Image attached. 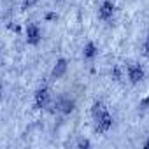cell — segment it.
<instances>
[{
    "label": "cell",
    "mask_w": 149,
    "mask_h": 149,
    "mask_svg": "<svg viewBox=\"0 0 149 149\" xmlns=\"http://www.w3.org/2000/svg\"><path fill=\"white\" fill-rule=\"evenodd\" d=\"M146 105H149V98H146V100L142 102V107H144V109H146Z\"/></svg>",
    "instance_id": "obj_14"
},
{
    "label": "cell",
    "mask_w": 149,
    "mask_h": 149,
    "mask_svg": "<svg viewBox=\"0 0 149 149\" xmlns=\"http://www.w3.org/2000/svg\"><path fill=\"white\" fill-rule=\"evenodd\" d=\"M104 111H107V109H105V105H104L102 102H95L93 107H91V114H93V118H97V116L102 114Z\"/></svg>",
    "instance_id": "obj_9"
},
{
    "label": "cell",
    "mask_w": 149,
    "mask_h": 149,
    "mask_svg": "<svg viewBox=\"0 0 149 149\" xmlns=\"http://www.w3.org/2000/svg\"><path fill=\"white\" fill-rule=\"evenodd\" d=\"M47 104H49V91L46 88H40L35 93V107L37 109H44V107H47Z\"/></svg>",
    "instance_id": "obj_6"
},
{
    "label": "cell",
    "mask_w": 149,
    "mask_h": 149,
    "mask_svg": "<svg viewBox=\"0 0 149 149\" xmlns=\"http://www.w3.org/2000/svg\"><path fill=\"white\" fill-rule=\"evenodd\" d=\"M144 68L140 67V65H137V63H130L128 65V79L132 81V84H137V83H140L142 79H144Z\"/></svg>",
    "instance_id": "obj_2"
},
{
    "label": "cell",
    "mask_w": 149,
    "mask_h": 149,
    "mask_svg": "<svg viewBox=\"0 0 149 149\" xmlns=\"http://www.w3.org/2000/svg\"><path fill=\"white\" fill-rule=\"evenodd\" d=\"M112 14H114V4L109 2V0H105V2L100 6V9H98V16H100V19L109 21L112 18Z\"/></svg>",
    "instance_id": "obj_5"
},
{
    "label": "cell",
    "mask_w": 149,
    "mask_h": 149,
    "mask_svg": "<svg viewBox=\"0 0 149 149\" xmlns=\"http://www.w3.org/2000/svg\"><path fill=\"white\" fill-rule=\"evenodd\" d=\"M90 146H91V144H90L88 140H79V142H77V147H90Z\"/></svg>",
    "instance_id": "obj_12"
},
{
    "label": "cell",
    "mask_w": 149,
    "mask_h": 149,
    "mask_svg": "<svg viewBox=\"0 0 149 149\" xmlns=\"http://www.w3.org/2000/svg\"><path fill=\"white\" fill-rule=\"evenodd\" d=\"M144 147H146V149H149V139L146 140V144H144Z\"/></svg>",
    "instance_id": "obj_15"
},
{
    "label": "cell",
    "mask_w": 149,
    "mask_h": 149,
    "mask_svg": "<svg viewBox=\"0 0 149 149\" xmlns=\"http://www.w3.org/2000/svg\"><path fill=\"white\" fill-rule=\"evenodd\" d=\"M40 39H42V32H40V28L37 26V25H28L26 26V42L28 44H32V46H37L39 42H40Z\"/></svg>",
    "instance_id": "obj_3"
},
{
    "label": "cell",
    "mask_w": 149,
    "mask_h": 149,
    "mask_svg": "<svg viewBox=\"0 0 149 149\" xmlns=\"http://www.w3.org/2000/svg\"><path fill=\"white\" fill-rule=\"evenodd\" d=\"M67 72V60H58L56 61V65H54V68H53V77H61L63 74Z\"/></svg>",
    "instance_id": "obj_7"
},
{
    "label": "cell",
    "mask_w": 149,
    "mask_h": 149,
    "mask_svg": "<svg viewBox=\"0 0 149 149\" xmlns=\"http://www.w3.org/2000/svg\"><path fill=\"white\" fill-rule=\"evenodd\" d=\"M37 2H39V0H23V7H25V9H28V7H33Z\"/></svg>",
    "instance_id": "obj_11"
},
{
    "label": "cell",
    "mask_w": 149,
    "mask_h": 149,
    "mask_svg": "<svg viewBox=\"0 0 149 149\" xmlns=\"http://www.w3.org/2000/svg\"><path fill=\"white\" fill-rule=\"evenodd\" d=\"M74 105H76V104H74V100H70L67 97H61V98L56 100V111H60L63 114H70L74 111Z\"/></svg>",
    "instance_id": "obj_4"
},
{
    "label": "cell",
    "mask_w": 149,
    "mask_h": 149,
    "mask_svg": "<svg viewBox=\"0 0 149 149\" xmlns=\"http://www.w3.org/2000/svg\"><path fill=\"white\" fill-rule=\"evenodd\" d=\"M93 119H95V123H97V132H100V133L109 132L111 126H112V116H111L107 111H104L102 114H98V116L93 118Z\"/></svg>",
    "instance_id": "obj_1"
},
{
    "label": "cell",
    "mask_w": 149,
    "mask_h": 149,
    "mask_svg": "<svg viewBox=\"0 0 149 149\" xmlns=\"http://www.w3.org/2000/svg\"><path fill=\"white\" fill-rule=\"evenodd\" d=\"M97 53H98V49H97V46H95L93 42H88V44L84 46V51H83V56H84V60H93V58L97 56Z\"/></svg>",
    "instance_id": "obj_8"
},
{
    "label": "cell",
    "mask_w": 149,
    "mask_h": 149,
    "mask_svg": "<svg viewBox=\"0 0 149 149\" xmlns=\"http://www.w3.org/2000/svg\"><path fill=\"white\" fill-rule=\"evenodd\" d=\"M111 76H112V79H114L116 83H119V81L123 79V70H121V67H119V65L112 67V72H111Z\"/></svg>",
    "instance_id": "obj_10"
},
{
    "label": "cell",
    "mask_w": 149,
    "mask_h": 149,
    "mask_svg": "<svg viewBox=\"0 0 149 149\" xmlns=\"http://www.w3.org/2000/svg\"><path fill=\"white\" fill-rule=\"evenodd\" d=\"M144 53L146 54H149V37L146 39V42H144Z\"/></svg>",
    "instance_id": "obj_13"
}]
</instances>
